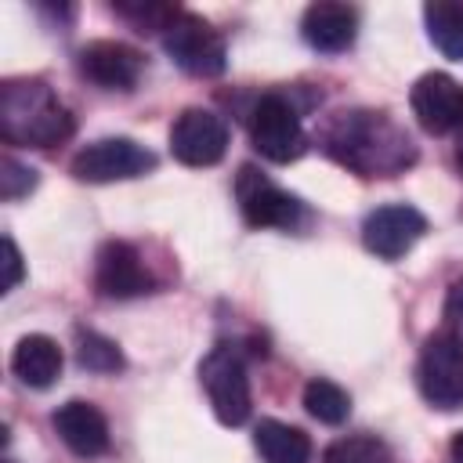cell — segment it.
I'll use <instances>...</instances> for the list:
<instances>
[{
	"mask_svg": "<svg viewBox=\"0 0 463 463\" xmlns=\"http://www.w3.org/2000/svg\"><path fill=\"white\" fill-rule=\"evenodd\" d=\"M22 253H18V246H14V239L11 235H4V293H11L18 282H22Z\"/></svg>",
	"mask_w": 463,
	"mask_h": 463,
	"instance_id": "24",
	"label": "cell"
},
{
	"mask_svg": "<svg viewBox=\"0 0 463 463\" xmlns=\"http://www.w3.org/2000/svg\"><path fill=\"white\" fill-rule=\"evenodd\" d=\"M427 235V217L409 206V203H387L376 206L365 221H362V242L369 253H376L380 260H398L405 257L420 239Z\"/></svg>",
	"mask_w": 463,
	"mask_h": 463,
	"instance_id": "10",
	"label": "cell"
},
{
	"mask_svg": "<svg viewBox=\"0 0 463 463\" xmlns=\"http://www.w3.org/2000/svg\"><path fill=\"white\" fill-rule=\"evenodd\" d=\"M416 380H420V394L434 409H445V412L459 409L463 405V340L449 333L427 336L420 351Z\"/></svg>",
	"mask_w": 463,
	"mask_h": 463,
	"instance_id": "7",
	"label": "cell"
},
{
	"mask_svg": "<svg viewBox=\"0 0 463 463\" xmlns=\"http://www.w3.org/2000/svg\"><path fill=\"white\" fill-rule=\"evenodd\" d=\"M412 116L430 134L463 130V83L449 72H423L409 90Z\"/></svg>",
	"mask_w": 463,
	"mask_h": 463,
	"instance_id": "12",
	"label": "cell"
},
{
	"mask_svg": "<svg viewBox=\"0 0 463 463\" xmlns=\"http://www.w3.org/2000/svg\"><path fill=\"white\" fill-rule=\"evenodd\" d=\"M449 456H452V463H463V430L452 438V445H449Z\"/></svg>",
	"mask_w": 463,
	"mask_h": 463,
	"instance_id": "25",
	"label": "cell"
},
{
	"mask_svg": "<svg viewBox=\"0 0 463 463\" xmlns=\"http://www.w3.org/2000/svg\"><path fill=\"white\" fill-rule=\"evenodd\" d=\"M36 188V170L33 166H22L18 159L4 156L0 159V195L4 199H22Z\"/></svg>",
	"mask_w": 463,
	"mask_h": 463,
	"instance_id": "22",
	"label": "cell"
},
{
	"mask_svg": "<svg viewBox=\"0 0 463 463\" xmlns=\"http://www.w3.org/2000/svg\"><path fill=\"white\" fill-rule=\"evenodd\" d=\"M304 409H307L318 423L336 427V423H344V420L351 416V394H347L340 383H333V380H326V376H315V380H307V387H304Z\"/></svg>",
	"mask_w": 463,
	"mask_h": 463,
	"instance_id": "19",
	"label": "cell"
},
{
	"mask_svg": "<svg viewBox=\"0 0 463 463\" xmlns=\"http://www.w3.org/2000/svg\"><path fill=\"white\" fill-rule=\"evenodd\" d=\"M11 373L25 387L43 391V387H51L61 376V347L51 336H43V333L22 336L14 344V351H11Z\"/></svg>",
	"mask_w": 463,
	"mask_h": 463,
	"instance_id": "16",
	"label": "cell"
},
{
	"mask_svg": "<svg viewBox=\"0 0 463 463\" xmlns=\"http://www.w3.org/2000/svg\"><path fill=\"white\" fill-rule=\"evenodd\" d=\"M445 333L463 340V279H456L449 286V297H445Z\"/></svg>",
	"mask_w": 463,
	"mask_h": 463,
	"instance_id": "23",
	"label": "cell"
},
{
	"mask_svg": "<svg viewBox=\"0 0 463 463\" xmlns=\"http://www.w3.org/2000/svg\"><path fill=\"white\" fill-rule=\"evenodd\" d=\"M156 166V156L137 145L134 137H101V141H90L83 145L69 170L76 181H87V184H112V181H130V177H141Z\"/></svg>",
	"mask_w": 463,
	"mask_h": 463,
	"instance_id": "6",
	"label": "cell"
},
{
	"mask_svg": "<svg viewBox=\"0 0 463 463\" xmlns=\"http://www.w3.org/2000/svg\"><path fill=\"white\" fill-rule=\"evenodd\" d=\"M253 449L260 463H307L311 459V438L300 427L260 420L253 430Z\"/></svg>",
	"mask_w": 463,
	"mask_h": 463,
	"instance_id": "17",
	"label": "cell"
},
{
	"mask_svg": "<svg viewBox=\"0 0 463 463\" xmlns=\"http://www.w3.org/2000/svg\"><path fill=\"white\" fill-rule=\"evenodd\" d=\"M250 141L271 163H293L307 148L300 112L282 94H264L250 112Z\"/></svg>",
	"mask_w": 463,
	"mask_h": 463,
	"instance_id": "5",
	"label": "cell"
},
{
	"mask_svg": "<svg viewBox=\"0 0 463 463\" xmlns=\"http://www.w3.org/2000/svg\"><path fill=\"white\" fill-rule=\"evenodd\" d=\"M76 65L90 83H98L105 90H130L141 80L145 58H141V51H134L123 40H90L80 47Z\"/></svg>",
	"mask_w": 463,
	"mask_h": 463,
	"instance_id": "13",
	"label": "cell"
},
{
	"mask_svg": "<svg viewBox=\"0 0 463 463\" xmlns=\"http://www.w3.org/2000/svg\"><path fill=\"white\" fill-rule=\"evenodd\" d=\"M391 449L387 441L373 438V434H351L340 438L326 449V463H391Z\"/></svg>",
	"mask_w": 463,
	"mask_h": 463,
	"instance_id": "21",
	"label": "cell"
},
{
	"mask_svg": "<svg viewBox=\"0 0 463 463\" xmlns=\"http://www.w3.org/2000/svg\"><path fill=\"white\" fill-rule=\"evenodd\" d=\"M423 22H427L430 43L445 58L463 61V4L459 0H430V4H423Z\"/></svg>",
	"mask_w": 463,
	"mask_h": 463,
	"instance_id": "18",
	"label": "cell"
},
{
	"mask_svg": "<svg viewBox=\"0 0 463 463\" xmlns=\"http://www.w3.org/2000/svg\"><path fill=\"white\" fill-rule=\"evenodd\" d=\"M4 463H14V459H4Z\"/></svg>",
	"mask_w": 463,
	"mask_h": 463,
	"instance_id": "27",
	"label": "cell"
},
{
	"mask_svg": "<svg viewBox=\"0 0 463 463\" xmlns=\"http://www.w3.org/2000/svg\"><path fill=\"white\" fill-rule=\"evenodd\" d=\"M51 423H54V434L61 438V445L72 456L94 459V456L109 452V420H105V412L98 405H90L83 398H72V402L54 409Z\"/></svg>",
	"mask_w": 463,
	"mask_h": 463,
	"instance_id": "14",
	"label": "cell"
},
{
	"mask_svg": "<svg viewBox=\"0 0 463 463\" xmlns=\"http://www.w3.org/2000/svg\"><path fill=\"white\" fill-rule=\"evenodd\" d=\"M300 36L307 47L322 51V54H340L354 43L358 36V11L351 4H336V0H318L304 11L300 18Z\"/></svg>",
	"mask_w": 463,
	"mask_h": 463,
	"instance_id": "15",
	"label": "cell"
},
{
	"mask_svg": "<svg viewBox=\"0 0 463 463\" xmlns=\"http://www.w3.org/2000/svg\"><path fill=\"white\" fill-rule=\"evenodd\" d=\"M239 210L246 217L250 228H297L304 221V206L297 195L282 192L279 184H271L264 174H257L253 166L239 170Z\"/></svg>",
	"mask_w": 463,
	"mask_h": 463,
	"instance_id": "9",
	"label": "cell"
},
{
	"mask_svg": "<svg viewBox=\"0 0 463 463\" xmlns=\"http://www.w3.org/2000/svg\"><path fill=\"white\" fill-rule=\"evenodd\" d=\"M94 289L109 300H134V297L152 293L156 279L130 242L112 239L94 257Z\"/></svg>",
	"mask_w": 463,
	"mask_h": 463,
	"instance_id": "11",
	"label": "cell"
},
{
	"mask_svg": "<svg viewBox=\"0 0 463 463\" xmlns=\"http://www.w3.org/2000/svg\"><path fill=\"white\" fill-rule=\"evenodd\" d=\"M456 166H459V170H463V145H459V148H456Z\"/></svg>",
	"mask_w": 463,
	"mask_h": 463,
	"instance_id": "26",
	"label": "cell"
},
{
	"mask_svg": "<svg viewBox=\"0 0 463 463\" xmlns=\"http://www.w3.org/2000/svg\"><path fill=\"white\" fill-rule=\"evenodd\" d=\"M72 134V112L43 80H7L0 87V137L7 145L51 148Z\"/></svg>",
	"mask_w": 463,
	"mask_h": 463,
	"instance_id": "2",
	"label": "cell"
},
{
	"mask_svg": "<svg viewBox=\"0 0 463 463\" xmlns=\"http://www.w3.org/2000/svg\"><path fill=\"white\" fill-rule=\"evenodd\" d=\"M163 51L170 54V61L199 80H213L224 72L228 65V51H224V36L199 14L192 11H177L170 18V25L163 29Z\"/></svg>",
	"mask_w": 463,
	"mask_h": 463,
	"instance_id": "4",
	"label": "cell"
},
{
	"mask_svg": "<svg viewBox=\"0 0 463 463\" xmlns=\"http://www.w3.org/2000/svg\"><path fill=\"white\" fill-rule=\"evenodd\" d=\"M322 148L358 177H394L416 159L412 137L387 112L373 109L336 112L322 130Z\"/></svg>",
	"mask_w": 463,
	"mask_h": 463,
	"instance_id": "1",
	"label": "cell"
},
{
	"mask_svg": "<svg viewBox=\"0 0 463 463\" xmlns=\"http://www.w3.org/2000/svg\"><path fill=\"white\" fill-rule=\"evenodd\" d=\"M170 152L184 166H213L228 152V123L210 109H184L170 127Z\"/></svg>",
	"mask_w": 463,
	"mask_h": 463,
	"instance_id": "8",
	"label": "cell"
},
{
	"mask_svg": "<svg viewBox=\"0 0 463 463\" xmlns=\"http://www.w3.org/2000/svg\"><path fill=\"white\" fill-rule=\"evenodd\" d=\"M199 383L210 398L213 416L224 427H242L253 412V398H250V376H246V362L242 351L232 344H217L203 362H199Z\"/></svg>",
	"mask_w": 463,
	"mask_h": 463,
	"instance_id": "3",
	"label": "cell"
},
{
	"mask_svg": "<svg viewBox=\"0 0 463 463\" xmlns=\"http://www.w3.org/2000/svg\"><path fill=\"white\" fill-rule=\"evenodd\" d=\"M76 362L90 373H119L123 369V351L116 347V340H109L94 329H80L76 333Z\"/></svg>",
	"mask_w": 463,
	"mask_h": 463,
	"instance_id": "20",
	"label": "cell"
}]
</instances>
